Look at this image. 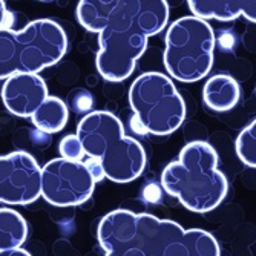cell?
<instances>
[{"instance_id": "1", "label": "cell", "mask_w": 256, "mask_h": 256, "mask_svg": "<svg viewBox=\"0 0 256 256\" xmlns=\"http://www.w3.org/2000/svg\"><path fill=\"white\" fill-rule=\"evenodd\" d=\"M106 253L138 250L144 256H221L216 238L202 228H182L170 220L124 208L106 214L97 228Z\"/></svg>"}, {"instance_id": "2", "label": "cell", "mask_w": 256, "mask_h": 256, "mask_svg": "<svg viewBox=\"0 0 256 256\" xmlns=\"http://www.w3.org/2000/svg\"><path fill=\"white\" fill-rule=\"evenodd\" d=\"M169 22L166 0H122L98 34L97 71L108 82H123L148 48V38Z\"/></svg>"}, {"instance_id": "3", "label": "cell", "mask_w": 256, "mask_h": 256, "mask_svg": "<svg viewBox=\"0 0 256 256\" xmlns=\"http://www.w3.org/2000/svg\"><path fill=\"white\" fill-rule=\"evenodd\" d=\"M161 184L188 210L207 214L216 208L228 192V182L218 169V154L207 142L186 144L178 160L161 174Z\"/></svg>"}, {"instance_id": "4", "label": "cell", "mask_w": 256, "mask_h": 256, "mask_svg": "<svg viewBox=\"0 0 256 256\" xmlns=\"http://www.w3.org/2000/svg\"><path fill=\"white\" fill-rule=\"evenodd\" d=\"M77 135L84 154L98 162L104 178L112 182H130L143 174L146 152L140 142L126 135L123 123L115 114L89 112L80 120Z\"/></svg>"}, {"instance_id": "5", "label": "cell", "mask_w": 256, "mask_h": 256, "mask_svg": "<svg viewBox=\"0 0 256 256\" xmlns=\"http://www.w3.org/2000/svg\"><path fill=\"white\" fill-rule=\"evenodd\" d=\"M66 50V32L51 18L30 22L18 31L0 30V80L14 74H38L60 62Z\"/></svg>"}, {"instance_id": "6", "label": "cell", "mask_w": 256, "mask_h": 256, "mask_svg": "<svg viewBox=\"0 0 256 256\" xmlns=\"http://www.w3.org/2000/svg\"><path fill=\"white\" fill-rule=\"evenodd\" d=\"M215 44V32L207 20L195 16L175 20L166 32V71L181 83L202 80L214 66Z\"/></svg>"}, {"instance_id": "7", "label": "cell", "mask_w": 256, "mask_h": 256, "mask_svg": "<svg viewBox=\"0 0 256 256\" xmlns=\"http://www.w3.org/2000/svg\"><path fill=\"white\" fill-rule=\"evenodd\" d=\"M129 104L135 120L152 135H170L186 118V103L170 77L146 72L129 88Z\"/></svg>"}, {"instance_id": "8", "label": "cell", "mask_w": 256, "mask_h": 256, "mask_svg": "<svg viewBox=\"0 0 256 256\" xmlns=\"http://www.w3.org/2000/svg\"><path fill=\"white\" fill-rule=\"evenodd\" d=\"M96 184L83 161L54 158L42 168V196L57 207L84 204L94 194Z\"/></svg>"}, {"instance_id": "9", "label": "cell", "mask_w": 256, "mask_h": 256, "mask_svg": "<svg viewBox=\"0 0 256 256\" xmlns=\"http://www.w3.org/2000/svg\"><path fill=\"white\" fill-rule=\"evenodd\" d=\"M42 196V168L28 152L0 156V202L26 206Z\"/></svg>"}, {"instance_id": "10", "label": "cell", "mask_w": 256, "mask_h": 256, "mask_svg": "<svg viewBox=\"0 0 256 256\" xmlns=\"http://www.w3.org/2000/svg\"><path fill=\"white\" fill-rule=\"evenodd\" d=\"M5 108L22 118H31L38 106L50 97L48 84L38 74H14L5 80L2 90Z\"/></svg>"}, {"instance_id": "11", "label": "cell", "mask_w": 256, "mask_h": 256, "mask_svg": "<svg viewBox=\"0 0 256 256\" xmlns=\"http://www.w3.org/2000/svg\"><path fill=\"white\" fill-rule=\"evenodd\" d=\"M195 17L202 20L232 22L244 17L256 23V0H188Z\"/></svg>"}, {"instance_id": "12", "label": "cell", "mask_w": 256, "mask_h": 256, "mask_svg": "<svg viewBox=\"0 0 256 256\" xmlns=\"http://www.w3.org/2000/svg\"><path fill=\"white\" fill-rule=\"evenodd\" d=\"M241 97L240 83L227 74L210 77L202 88V100L208 109L215 112H227L234 109Z\"/></svg>"}, {"instance_id": "13", "label": "cell", "mask_w": 256, "mask_h": 256, "mask_svg": "<svg viewBox=\"0 0 256 256\" xmlns=\"http://www.w3.org/2000/svg\"><path fill=\"white\" fill-rule=\"evenodd\" d=\"M120 2L122 0H80L77 5V20L86 31L100 34Z\"/></svg>"}, {"instance_id": "14", "label": "cell", "mask_w": 256, "mask_h": 256, "mask_svg": "<svg viewBox=\"0 0 256 256\" xmlns=\"http://www.w3.org/2000/svg\"><path fill=\"white\" fill-rule=\"evenodd\" d=\"M69 118V109L60 97L50 96L32 114V124L44 134L60 132Z\"/></svg>"}, {"instance_id": "15", "label": "cell", "mask_w": 256, "mask_h": 256, "mask_svg": "<svg viewBox=\"0 0 256 256\" xmlns=\"http://www.w3.org/2000/svg\"><path fill=\"white\" fill-rule=\"evenodd\" d=\"M28 238V224L14 208H0V252L18 248Z\"/></svg>"}, {"instance_id": "16", "label": "cell", "mask_w": 256, "mask_h": 256, "mask_svg": "<svg viewBox=\"0 0 256 256\" xmlns=\"http://www.w3.org/2000/svg\"><path fill=\"white\" fill-rule=\"evenodd\" d=\"M238 158L248 168H256V120L244 128L236 138Z\"/></svg>"}, {"instance_id": "17", "label": "cell", "mask_w": 256, "mask_h": 256, "mask_svg": "<svg viewBox=\"0 0 256 256\" xmlns=\"http://www.w3.org/2000/svg\"><path fill=\"white\" fill-rule=\"evenodd\" d=\"M58 152L60 158L71 160V161H82V158L86 155L82 140L77 134H68L64 135L58 143Z\"/></svg>"}, {"instance_id": "18", "label": "cell", "mask_w": 256, "mask_h": 256, "mask_svg": "<svg viewBox=\"0 0 256 256\" xmlns=\"http://www.w3.org/2000/svg\"><path fill=\"white\" fill-rule=\"evenodd\" d=\"M8 22H10V12L6 10V5H5L4 0H0V30L10 28Z\"/></svg>"}, {"instance_id": "19", "label": "cell", "mask_w": 256, "mask_h": 256, "mask_svg": "<svg viewBox=\"0 0 256 256\" xmlns=\"http://www.w3.org/2000/svg\"><path fill=\"white\" fill-rule=\"evenodd\" d=\"M0 256H31L30 252H26L25 248H11V250H2L0 252Z\"/></svg>"}, {"instance_id": "20", "label": "cell", "mask_w": 256, "mask_h": 256, "mask_svg": "<svg viewBox=\"0 0 256 256\" xmlns=\"http://www.w3.org/2000/svg\"><path fill=\"white\" fill-rule=\"evenodd\" d=\"M106 256H144V254L142 252H138V250H122V252L106 253Z\"/></svg>"}, {"instance_id": "21", "label": "cell", "mask_w": 256, "mask_h": 256, "mask_svg": "<svg viewBox=\"0 0 256 256\" xmlns=\"http://www.w3.org/2000/svg\"><path fill=\"white\" fill-rule=\"evenodd\" d=\"M40 2H46V0H40Z\"/></svg>"}]
</instances>
